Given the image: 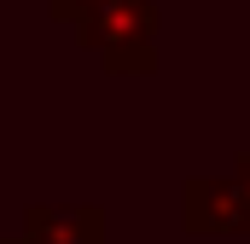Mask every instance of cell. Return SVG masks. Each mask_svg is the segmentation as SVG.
Listing matches in <instances>:
<instances>
[{"label":"cell","mask_w":250,"mask_h":244,"mask_svg":"<svg viewBox=\"0 0 250 244\" xmlns=\"http://www.w3.org/2000/svg\"><path fill=\"white\" fill-rule=\"evenodd\" d=\"M70 29H76V41L105 64L111 76H151L157 70V29H163L157 0H111V6H93Z\"/></svg>","instance_id":"obj_1"},{"label":"cell","mask_w":250,"mask_h":244,"mask_svg":"<svg viewBox=\"0 0 250 244\" xmlns=\"http://www.w3.org/2000/svg\"><path fill=\"white\" fill-rule=\"evenodd\" d=\"M181 227L192 239H250V203L233 175H192L181 186Z\"/></svg>","instance_id":"obj_2"},{"label":"cell","mask_w":250,"mask_h":244,"mask_svg":"<svg viewBox=\"0 0 250 244\" xmlns=\"http://www.w3.org/2000/svg\"><path fill=\"white\" fill-rule=\"evenodd\" d=\"M23 244H105V209L99 203H29L18 221Z\"/></svg>","instance_id":"obj_3"},{"label":"cell","mask_w":250,"mask_h":244,"mask_svg":"<svg viewBox=\"0 0 250 244\" xmlns=\"http://www.w3.org/2000/svg\"><path fill=\"white\" fill-rule=\"evenodd\" d=\"M93 6H111V0H47V12H53L59 23H76V18H87Z\"/></svg>","instance_id":"obj_4"},{"label":"cell","mask_w":250,"mask_h":244,"mask_svg":"<svg viewBox=\"0 0 250 244\" xmlns=\"http://www.w3.org/2000/svg\"><path fill=\"white\" fill-rule=\"evenodd\" d=\"M233 181H239V192H245V203H250V151L233 157Z\"/></svg>","instance_id":"obj_5"},{"label":"cell","mask_w":250,"mask_h":244,"mask_svg":"<svg viewBox=\"0 0 250 244\" xmlns=\"http://www.w3.org/2000/svg\"><path fill=\"white\" fill-rule=\"evenodd\" d=\"M0 244H23V239H18V233H12V239H0Z\"/></svg>","instance_id":"obj_6"}]
</instances>
